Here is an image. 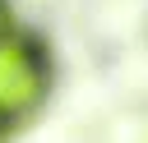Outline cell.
Here are the masks:
<instances>
[{
	"label": "cell",
	"instance_id": "1",
	"mask_svg": "<svg viewBox=\"0 0 148 143\" xmlns=\"http://www.w3.org/2000/svg\"><path fill=\"white\" fill-rule=\"evenodd\" d=\"M51 92V60L23 28H0V129L28 120Z\"/></svg>",
	"mask_w": 148,
	"mask_h": 143
},
{
	"label": "cell",
	"instance_id": "2",
	"mask_svg": "<svg viewBox=\"0 0 148 143\" xmlns=\"http://www.w3.org/2000/svg\"><path fill=\"white\" fill-rule=\"evenodd\" d=\"M0 5H5V0H0Z\"/></svg>",
	"mask_w": 148,
	"mask_h": 143
}]
</instances>
